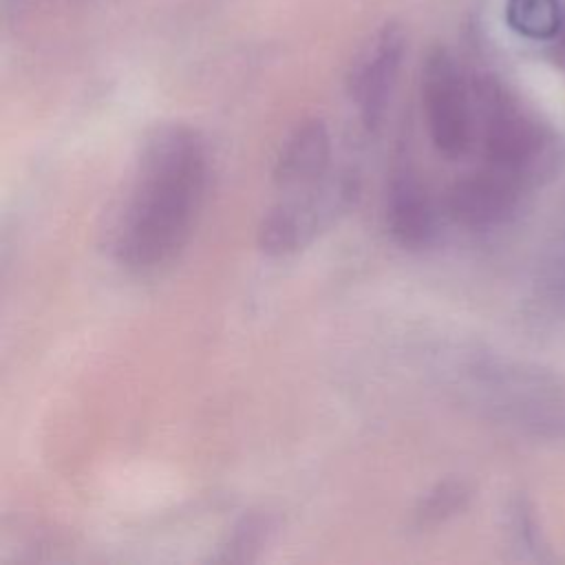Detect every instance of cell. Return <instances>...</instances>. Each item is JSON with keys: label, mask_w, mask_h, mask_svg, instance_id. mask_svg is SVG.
Masks as SVG:
<instances>
[{"label": "cell", "mask_w": 565, "mask_h": 565, "mask_svg": "<svg viewBox=\"0 0 565 565\" xmlns=\"http://www.w3.org/2000/svg\"><path fill=\"white\" fill-rule=\"evenodd\" d=\"M386 227L391 236L408 249L426 247L437 232L433 199L408 159H402L388 179Z\"/></svg>", "instance_id": "obj_7"}, {"label": "cell", "mask_w": 565, "mask_h": 565, "mask_svg": "<svg viewBox=\"0 0 565 565\" xmlns=\"http://www.w3.org/2000/svg\"><path fill=\"white\" fill-rule=\"evenodd\" d=\"M331 163V135L322 119L300 121L282 141L274 181L282 190L302 192L327 179Z\"/></svg>", "instance_id": "obj_8"}, {"label": "cell", "mask_w": 565, "mask_h": 565, "mask_svg": "<svg viewBox=\"0 0 565 565\" xmlns=\"http://www.w3.org/2000/svg\"><path fill=\"white\" fill-rule=\"evenodd\" d=\"M404 51V31L397 24L386 22L366 38L351 62L347 90L366 130H375L386 113L397 86Z\"/></svg>", "instance_id": "obj_5"}, {"label": "cell", "mask_w": 565, "mask_h": 565, "mask_svg": "<svg viewBox=\"0 0 565 565\" xmlns=\"http://www.w3.org/2000/svg\"><path fill=\"white\" fill-rule=\"evenodd\" d=\"M422 104L433 146L446 159H461L475 137V97L461 66L446 49H433L422 66Z\"/></svg>", "instance_id": "obj_2"}, {"label": "cell", "mask_w": 565, "mask_h": 565, "mask_svg": "<svg viewBox=\"0 0 565 565\" xmlns=\"http://www.w3.org/2000/svg\"><path fill=\"white\" fill-rule=\"evenodd\" d=\"M210 185V150L185 124L154 128L117 212L110 249L130 269L170 263L190 241Z\"/></svg>", "instance_id": "obj_1"}, {"label": "cell", "mask_w": 565, "mask_h": 565, "mask_svg": "<svg viewBox=\"0 0 565 565\" xmlns=\"http://www.w3.org/2000/svg\"><path fill=\"white\" fill-rule=\"evenodd\" d=\"M472 97L488 163L514 174L532 163L543 148V137L514 97L492 77L477 79Z\"/></svg>", "instance_id": "obj_3"}, {"label": "cell", "mask_w": 565, "mask_h": 565, "mask_svg": "<svg viewBox=\"0 0 565 565\" xmlns=\"http://www.w3.org/2000/svg\"><path fill=\"white\" fill-rule=\"evenodd\" d=\"M554 38H558V42H556V57H558V64L565 68V11H563V22H561V26H558V31H556Z\"/></svg>", "instance_id": "obj_11"}, {"label": "cell", "mask_w": 565, "mask_h": 565, "mask_svg": "<svg viewBox=\"0 0 565 565\" xmlns=\"http://www.w3.org/2000/svg\"><path fill=\"white\" fill-rule=\"evenodd\" d=\"M459 499H461V490L459 488H452V486H441L426 503V510H424V516H437L439 514H448L450 510H455L459 505Z\"/></svg>", "instance_id": "obj_10"}, {"label": "cell", "mask_w": 565, "mask_h": 565, "mask_svg": "<svg viewBox=\"0 0 565 565\" xmlns=\"http://www.w3.org/2000/svg\"><path fill=\"white\" fill-rule=\"evenodd\" d=\"M355 188L347 181H320L294 192L291 199L269 207L258 225V247L267 256H287L307 247L329 225L338 210H344Z\"/></svg>", "instance_id": "obj_4"}, {"label": "cell", "mask_w": 565, "mask_h": 565, "mask_svg": "<svg viewBox=\"0 0 565 565\" xmlns=\"http://www.w3.org/2000/svg\"><path fill=\"white\" fill-rule=\"evenodd\" d=\"M514 172L488 166L459 177L448 190L450 216L470 230H490L508 221L516 207Z\"/></svg>", "instance_id": "obj_6"}, {"label": "cell", "mask_w": 565, "mask_h": 565, "mask_svg": "<svg viewBox=\"0 0 565 565\" xmlns=\"http://www.w3.org/2000/svg\"><path fill=\"white\" fill-rule=\"evenodd\" d=\"M505 20L525 38L547 40L556 35L563 22V9L558 0H508Z\"/></svg>", "instance_id": "obj_9"}]
</instances>
